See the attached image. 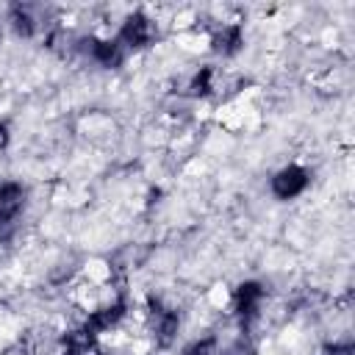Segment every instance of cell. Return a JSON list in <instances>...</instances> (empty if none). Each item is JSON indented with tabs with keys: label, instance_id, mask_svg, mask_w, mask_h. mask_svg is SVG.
I'll return each mask as SVG.
<instances>
[{
	"label": "cell",
	"instance_id": "obj_1",
	"mask_svg": "<svg viewBox=\"0 0 355 355\" xmlns=\"http://www.w3.org/2000/svg\"><path fill=\"white\" fill-rule=\"evenodd\" d=\"M25 208V189L14 180L0 186V239H8L22 216Z\"/></svg>",
	"mask_w": 355,
	"mask_h": 355
},
{
	"label": "cell",
	"instance_id": "obj_7",
	"mask_svg": "<svg viewBox=\"0 0 355 355\" xmlns=\"http://www.w3.org/2000/svg\"><path fill=\"white\" fill-rule=\"evenodd\" d=\"M11 28L19 33V36H31L33 33V19H31V14L25 11V8H11Z\"/></svg>",
	"mask_w": 355,
	"mask_h": 355
},
{
	"label": "cell",
	"instance_id": "obj_8",
	"mask_svg": "<svg viewBox=\"0 0 355 355\" xmlns=\"http://www.w3.org/2000/svg\"><path fill=\"white\" fill-rule=\"evenodd\" d=\"M211 89H214V69H200L197 75H194V80H191V94H211Z\"/></svg>",
	"mask_w": 355,
	"mask_h": 355
},
{
	"label": "cell",
	"instance_id": "obj_2",
	"mask_svg": "<svg viewBox=\"0 0 355 355\" xmlns=\"http://www.w3.org/2000/svg\"><path fill=\"white\" fill-rule=\"evenodd\" d=\"M153 39H155V22H153L147 14H141V11L130 14V17L122 22L119 36H116V42H119L122 47H147Z\"/></svg>",
	"mask_w": 355,
	"mask_h": 355
},
{
	"label": "cell",
	"instance_id": "obj_11",
	"mask_svg": "<svg viewBox=\"0 0 355 355\" xmlns=\"http://www.w3.org/2000/svg\"><path fill=\"white\" fill-rule=\"evenodd\" d=\"M6 144H8V128H6L3 122H0V150H3Z\"/></svg>",
	"mask_w": 355,
	"mask_h": 355
},
{
	"label": "cell",
	"instance_id": "obj_10",
	"mask_svg": "<svg viewBox=\"0 0 355 355\" xmlns=\"http://www.w3.org/2000/svg\"><path fill=\"white\" fill-rule=\"evenodd\" d=\"M352 352H355L352 344H333L324 349V355H352Z\"/></svg>",
	"mask_w": 355,
	"mask_h": 355
},
{
	"label": "cell",
	"instance_id": "obj_3",
	"mask_svg": "<svg viewBox=\"0 0 355 355\" xmlns=\"http://www.w3.org/2000/svg\"><path fill=\"white\" fill-rule=\"evenodd\" d=\"M305 186H308V169H302L300 164H288L272 175V194L277 200H294L305 191Z\"/></svg>",
	"mask_w": 355,
	"mask_h": 355
},
{
	"label": "cell",
	"instance_id": "obj_4",
	"mask_svg": "<svg viewBox=\"0 0 355 355\" xmlns=\"http://www.w3.org/2000/svg\"><path fill=\"white\" fill-rule=\"evenodd\" d=\"M261 305H263V286L261 283H241L233 294V308H236V316L241 319V324H250L252 319H258L261 313Z\"/></svg>",
	"mask_w": 355,
	"mask_h": 355
},
{
	"label": "cell",
	"instance_id": "obj_9",
	"mask_svg": "<svg viewBox=\"0 0 355 355\" xmlns=\"http://www.w3.org/2000/svg\"><path fill=\"white\" fill-rule=\"evenodd\" d=\"M183 355H219L216 338H200V341L189 344V347L183 349Z\"/></svg>",
	"mask_w": 355,
	"mask_h": 355
},
{
	"label": "cell",
	"instance_id": "obj_6",
	"mask_svg": "<svg viewBox=\"0 0 355 355\" xmlns=\"http://www.w3.org/2000/svg\"><path fill=\"white\" fill-rule=\"evenodd\" d=\"M214 44H216V50H219L222 55L236 53V50L241 47V28H239V25H225V28L216 33Z\"/></svg>",
	"mask_w": 355,
	"mask_h": 355
},
{
	"label": "cell",
	"instance_id": "obj_5",
	"mask_svg": "<svg viewBox=\"0 0 355 355\" xmlns=\"http://www.w3.org/2000/svg\"><path fill=\"white\" fill-rule=\"evenodd\" d=\"M92 58L103 67H119L125 58V47L116 39H94L92 42Z\"/></svg>",
	"mask_w": 355,
	"mask_h": 355
}]
</instances>
